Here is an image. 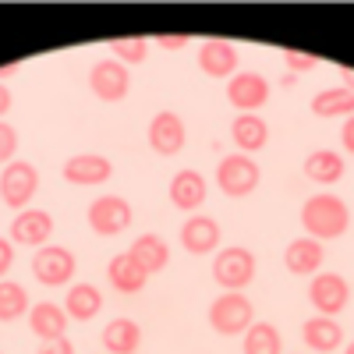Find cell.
I'll return each instance as SVG.
<instances>
[{"label":"cell","mask_w":354,"mask_h":354,"mask_svg":"<svg viewBox=\"0 0 354 354\" xmlns=\"http://www.w3.org/2000/svg\"><path fill=\"white\" fill-rule=\"evenodd\" d=\"M259 181H262V170H259V163H255L252 156H245V153H230V156H223V160L216 163V188H220L223 195H230V198L252 195V192L259 188Z\"/></svg>","instance_id":"cell-4"},{"label":"cell","mask_w":354,"mask_h":354,"mask_svg":"<svg viewBox=\"0 0 354 354\" xmlns=\"http://www.w3.org/2000/svg\"><path fill=\"white\" fill-rule=\"evenodd\" d=\"M340 78H344V88H347V93H354V68L340 64Z\"/></svg>","instance_id":"cell-37"},{"label":"cell","mask_w":354,"mask_h":354,"mask_svg":"<svg viewBox=\"0 0 354 354\" xmlns=\"http://www.w3.org/2000/svg\"><path fill=\"white\" fill-rule=\"evenodd\" d=\"M205 177L192 167L185 170H177L170 177V202H174V209H181V213H198L202 209V202H205Z\"/></svg>","instance_id":"cell-16"},{"label":"cell","mask_w":354,"mask_h":354,"mask_svg":"<svg viewBox=\"0 0 354 354\" xmlns=\"http://www.w3.org/2000/svg\"><path fill=\"white\" fill-rule=\"evenodd\" d=\"M103 347L110 354H138L142 347V326L135 319L128 315H117L106 322V330H103Z\"/></svg>","instance_id":"cell-22"},{"label":"cell","mask_w":354,"mask_h":354,"mask_svg":"<svg viewBox=\"0 0 354 354\" xmlns=\"http://www.w3.org/2000/svg\"><path fill=\"white\" fill-rule=\"evenodd\" d=\"M32 301H28V290L18 280H0V322H15L21 319Z\"/></svg>","instance_id":"cell-28"},{"label":"cell","mask_w":354,"mask_h":354,"mask_svg":"<svg viewBox=\"0 0 354 354\" xmlns=\"http://www.w3.org/2000/svg\"><path fill=\"white\" fill-rule=\"evenodd\" d=\"M326 262V248L315 238H294L287 248H283V266L294 273V277H315Z\"/></svg>","instance_id":"cell-17"},{"label":"cell","mask_w":354,"mask_h":354,"mask_svg":"<svg viewBox=\"0 0 354 354\" xmlns=\"http://www.w3.org/2000/svg\"><path fill=\"white\" fill-rule=\"evenodd\" d=\"M11 266H15V245L8 238H0V280H8Z\"/></svg>","instance_id":"cell-33"},{"label":"cell","mask_w":354,"mask_h":354,"mask_svg":"<svg viewBox=\"0 0 354 354\" xmlns=\"http://www.w3.org/2000/svg\"><path fill=\"white\" fill-rule=\"evenodd\" d=\"M213 280L223 290H245L255 280V255L241 245L220 248L216 259H213Z\"/></svg>","instance_id":"cell-6"},{"label":"cell","mask_w":354,"mask_h":354,"mask_svg":"<svg viewBox=\"0 0 354 354\" xmlns=\"http://www.w3.org/2000/svg\"><path fill=\"white\" fill-rule=\"evenodd\" d=\"M308 301L315 305V315H330L337 319L351 305V287L340 273H319L308 283Z\"/></svg>","instance_id":"cell-9"},{"label":"cell","mask_w":354,"mask_h":354,"mask_svg":"<svg viewBox=\"0 0 354 354\" xmlns=\"http://www.w3.org/2000/svg\"><path fill=\"white\" fill-rule=\"evenodd\" d=\"M149 145H153V153L160 156H177L185 149V142H188V128L181 121V113H174V110H160L153 113V121H149Z\"/></svg>","instance_id":"cell-11"},{"label":"cell","mask_w":354,"mask_h":354,"mask_svg":"<svg viewBox=\"0 0 354 354\" xmlns=\"http://www.w3.org/2000/svg\"><path fill=\"white\" fill-rule=\"evenodd\" d=\"M50 234H53V216L46 209H32L28 205V209L15 213L8 241L21 245V248H43V245H50Z\"/></svg>","instance_id":"cell-10"},{"label":"cell","mask_w":354,"mask_h":354,"mask_svg":"<svg viewBox=\"0 0 354 354\" xmlns=\"http://www.w3.org/2000/svg\"><path fill=\"white\" fill-rule=\"evenodd\" d=\"M312 113L315 117H354V93H347L344 85L337 88H322L312 96Z\"/></svg>","instance_id":"cell-26"},{"label":"cell","mask_w":354,"mask_h":354,"mask_svg":"<svg viewBox=\"0 0 354 354\" xmlns=\"http://www.w3.org/2000/svg\"><path fill=\"white\" fill-rule=\"evenodd\" d=\"M344 354H354V340H351V344H347V351H344Z\"/></svg>","instance_id":"cell-39"},{"label":"cell","mask_w":354,"mask_h":354,"mask_svg":"<svg viewBox=\"0 0 354 354\" xmlns=\"http://www.w3.org/2000/svg\"><path fill=\"white\" fill-rule=\"evenodd\" d=\"M153 43L160 50H185L192 43V36L188 32H160V36H153Z\"/></svg>","instance_id":"cell-32"},{"label":"cell","mask_w":354,"mask_h":354,"mask_svg":"<svg viewBox=\"0 0 354 354\" xmlns=\"http://www.w3.org/2000/svg\"><path fill=\"white\" fill-rule=\"evenodd\" d=\"M301 337H305V344L312 351L330 354V351H337L344 344V326H340L337 319H330V315H312V319H305Z\"/></svg>","instance_id":"cell-21"},{"label":"cell","mask_w":354,"mask_h":354,"mask_svg":"<svg viewBox=\"0 0 354 354\" xmlns=\"http://www.w3.org/2000/svg\"><path fill=\"white\" fill-rule=\"evenodd\" d=\"M110 50H113V61H121L128 68V64L145 61V53H149V39H145V36H121V39H110Z\"/></svg>","instance_id":"cell-29"},{"label":"cell","mask_w":354,"mask_h":354,"mask_svg":"<svg viewBox=\"0 0 354 354\" xmlns=\"http://www.w3.org/2000/svg\"><path fill=\"white\" fill-rule=\"evenodd\" d=\"M266 100H270V82L259 71H238L234 78H227V103L241 113H255L259 106H266Z\"/></svg>","instance_id":"cell-12"},{"label":"cell","mask_w":354,"mask_h":354,"mask_svg":"<svg viewBox=\"0 0 354 354\" xmlns=\"http://www.w3.org/2000/svg\"><path fill=\"white\" fill-rule=\"evenodd\" d=\"M340 142H344V149L354 156V117H347L344 121V131H340Z\"/></svg>","instance_id":"cell-35"},{"label":"cell","mask_w":354,"mask_h":354,"mask_svg":"<svg viewBox=\"0 0 354 354\" xmlns=\"http://www.w3.org/2000/svg\"><path fill=\"white\" fill-rule=\"evenodd\" d=\"M245 354H283V344H280V330L273 322H252L245 330V344H241Z\"/></svg>","instance_id":"cell-27"},{"label":"cell","mask_w":354,"mask_h":354,"mask_svg":"<svg viewBox=\"0 0 354 354\" xmlns=\"http://www.w3.org/2000/svg\"><path fill=\"white\" fill-rule=\"evenodd\" d=\"M128 252H131V259H135L149 277L163 273V270H167V262H170V248H167V241L160 238V234H138Z\"/></svg>","instance_id":"cell-23"},{"label":"cell","mask_w":354,"mask_h":354,"mask_svg":"<svg viewBox=\"0 0 354 354\" xmlns=\"http://www.w3.org/2000/svg\"><path fill=\"white\" fill-rule=\"evenodd\" d=\"M255 322V308L245 298V290H223L209 305V326L220 337H238Z\"/></svg>","instance_id":"cell-2"},{"label":"cell","mask_w":354,"mask_h":354,"mask_svg":"<svg viewBox=\"0 0 354 354\" xmlns=\"http://www.w3.org/2000/svg\"><path fill=\"white\" fill-rule=\"evenodd\" d=\"M15 153H18V131L8 121H0V167H8Z\"/></svg>","instance_id":"cell-30"},{"label":"cell","mask_w":354,"mask_h":354,"mask_svg":"<svg viewBox=\"0 0 354 354\" xmlns=\"http://www.w3.org/2000/svg\"><path fill=\"white\" fill-rule=\"evenodd\" d=\"M15 106V96H11V88L4 85V82H0V121H4V117H8V110Z\"/></svg>","instance_id":"cell-36"},{"label":"cell","mask_w":354,"mask_h":354,"mask_svg":"<svg viewBox=\"0 0 354 354\" xmlns=\"http://www.w3.org/2000/svg\"><path fill=\"white\" fill-rule=\"evenodd\" d=\"M28 330H32L43 344L68 337V312L57 301H36L28 308Z\"/></svg>","instance_id":"cell-18"},{"label":"cell","mask_w":354,"mask_h":354,"mask_svg":"<svg viewBox=\"0 0 354 354\" xmlns=\"http://www.w3.org/2000/svg\"><path fill=\"white\" fill-rule=\"evenodd\" d=\"M230 138L245 156H252V153L266 149V142H270V124H266L259 113H238L230 121Z\"/></svg>","instance_id":"cell-19"},{"label":"cell","mask_w":354,"mask_h":354,"mask_svg":"<svg viewBox=\"0 0 354 354\" xmlns=\"http://www.w3.org/2000/svg\"><path fill=\"white\" fill-rule=\"evenodd\" d=\"M36 354H75V344H71L68 337H61V340H46Z\"/></svg>","instance_id":"cell-34"},{"label":"cell","mask_w":354,"mask_h":354,"mask_svg":"<svg viewBox=\"0 0 354 354\" xmlns=\"http://www.w3.org/2000/svg\"><path fill=\"white\" fill-rule=\"evenodd\" d=\"M238 64H241V53H238V46L227 43V39H205L198 46V68L209 78L238 75Z\"/></svg>","instance_id":"cell-14"},{"label":"cell","mask_w":354,"mask_h":354,"mask_svg":"<svg viewBox=\"0 0 354 354\" xmlns=\"http://www.w3.org/2000/svg\"><path fill=\"white\" fill-rule=\"evenodd\" d=\"M21 64H8V68H0V78H8V75H15Z\"/></svg>","instance_id":"cell-38"},{"label":"cell","mask_w":354,"mask_h":354,"mask_svg":"<svg viewBox=\"0 0 354 354\" xmlns=\"http://www.w3.org/2000/svg\"><path fill=\"white\" fill-rule=\"evenodd\" d=\"M283 64H287L290 75H301V71H312L319 61L312 53H301V50H283Z\"/></svg>","instance_id":"cell-31"},{"label":"cell","mask_w":354,"mask_h":354,"mask_svg":"<svg viewBox=\"0 0 354 354\" xmlns=\"http://www.w3.org/2000/svg\"><path fill=\"white\" fill-rule=\"evenodd\" d=\"M301 227H305V238L337 241L351 227V209H347V202L340 195L319 192V195L305 198V205H301Z\"/></svg>","instance_id":"cell-1"},{"label":"cell","mask_w":354,"mask_h":354,"mask_svg":"<svg viewBox=\"0 0 354 354\" xmlns=\"http://www.w3.org/2000/svg\"><path fill=\"white\" fill-rule=\"evenodd\" d=\"M106 280H110L113 290H121V294H138L145 283H149V273L131 259V252H121V255H113L106 262Z\"/></svg>","instance_id":"cell-20"},{"label":"cell","mask_w":354,"mask_h":354,"mask_svg":"<svg viewBox=\"0 0 354 354\" xmlns=\"http://www.w3.org/2000/svg\"><path fill=\"white\" fill-rule=\"evenodd\" d=\"M64 181L68 185H78V188H93V185H106L113 177V163L103 156V153H75L64 167Z\"/></svg>","instance_id":"cell-13"},{"label":"cell","mask_w":354,"mask_h":354,"mask_svg":"<svg viewBox=\"0 0 354 354\" xmlns=\"http://www.w3.org/2000/svg\"><path fill=\"white\" fill-rule=\"evenodd\" d=\"M181 248L192 252V255H209L220 248V223L213 216H202V213H192L185 223H181Z\"/></svg>","instance_id":"cell-15"},{"label":"cell","mask_w":354,"mask_h":354,"mask_svg":"<svg viewBox=\"0 0 354 354\" xmlns=\"http://www.w3.org/2000/svg\"><path fill=\"white\" fill-rule=\"evenodd\" d=\"M344 170H347V163H344V153H337V149H312L305 156V177L315 185H337Z\"/></svg>","instance_id":"cell-24"},{"label":"cell","mask_w":354,"mask_h":354,"mask_svg":"<svg viewBox=\"0 0 354 354\" xmlns=\"http://www.w3.org/2000/svg\"><path fill=\"white\" fill-rule=\"evenodd\" d=\"M85 220H88V227H93V234H100V238H113V234H124L131 227L135 213H131L128 198H121V195H100V198L88 202Z\"/></svg>","instance_id":"cell-5"},{"label":"cell","mask_w":354,"mask_h":354,"mask_svg":"<svg viewBox=\"0 0 354 354\" xmlns=\"http://www.w3.org/2000/svg\"><path fill=\"white\" fill-rule=\"evenodd\" d=\"M88 88H93V96L103 100V103H121L128 93H131V75L121 61H96L93 71H88Z\"/></svg>","instance_id":"cell-8"},{"label":"cell","mask_w":354,"mask_h":354,"mask_svg":"<svg viewBox=\"0 0 354 354\" xmlns=\"http://www.w3.org/2000/svg\"><path fill=\"white\" fill-rule=\"evenodd\" d=\"M36 192H39V170H36V163L11 160L4 170H0V198H4L8 209H15V213L28 209V202H32Z\"/></svg>","instance_id":"cell-3"},{"label":"cell","mask_w":354,"mask_h":354,"mask_svg":"<svg viewBox=\"0 0 354 354\" xmlns=\"http://www.w3.org/2000/svg\"><path fill=\"white\" fill-rule=\"evenodd\" d=\"M75 270H78V259L64 245H43L32 255V277L43 287H64L75 277Z\"/></svg>","instance_id":"cell-7"},{"label":"cell","mask_w":354,"mask_h":354,"mask_svg":"<svg viewBox=\"0 0 354 354\" xmlns=\"http://www.w3.org/2000/svg\"><path fill=\"white\" fill-rule=\"evenodd\" d=\"M64 312L68 319H78V322H88L103 312V290L96 283H71L68 298H64Z\"/></svg>","instance_id":"cell-25"}]
</instances>
